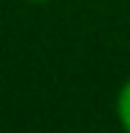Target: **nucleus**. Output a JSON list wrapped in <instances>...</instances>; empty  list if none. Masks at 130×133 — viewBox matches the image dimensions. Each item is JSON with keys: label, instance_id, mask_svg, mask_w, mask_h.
Wrapping results in <instances>:
<instances>
[{"label": "nucleus", "instance_id": "2", "mask_svg": "<svg viewBox=\"0 0 130 133\" xmlns=\"http://www.w3.org/2000/svg\"><path fill=\"white\" fill-rule=\"evenodd\" d=\"M30 3H44V0H30Z\"/></svg>", "mask_w": 130, "mask_h": 133}, {"label": "nucleus", "instance_id": "1", "mask_svg": "<svg viewBox=\"0 0 130 133\" xmlns=\"http://www.w3.org/2000/svg\"><path fill=\"white\" fill-rule=\"evenodd\" d=\"M117 117H119L122 130L130 133V82L119 90V98H117Z\"/></svg>", "mask_w": 130, "mask_h": 133}]
</instances>
